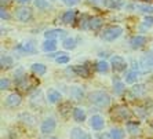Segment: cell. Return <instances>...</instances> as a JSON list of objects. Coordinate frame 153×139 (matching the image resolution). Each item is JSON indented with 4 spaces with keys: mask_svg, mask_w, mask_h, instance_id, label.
I'll return each instance as SVG.
<instances>
[{
    "mask_svg": "<svg viewBox=\"0 0 153 139\" xmlns=\"http://www.w3.org/2000/svg\"><path fill=\"white\" fill-rule=\"evenodd\" d=\"M11 3V0H0V4H1V7H6V6H8V4Z\"/></svg>",
    "mask_w": 153,
    "mask_h": 139,
    "instance_id": "41",
    "label": "cell"
},
{
    "mask_svg": "<svg viewBox=\"0 0 153 139\" xmlns=\"http://www.w3.org/2000/svg\"><path fill=\"white\" fill-rule=\"evenodd\" d=\"M109 136L112 139H124V132L121 131L120 128H113L109 132Z\"/></svg>",
    "mask_w": 153,
    "mask_h": 139,
    "instance_id": "21",
    "label": "cell"
},
{
    "mask_svg": "<svg viewBox=\"0 0 153 139\" xmlns=\"http://www.w3.org/2000/svg\"><path fill=\"white\" fill-rule=\"evenodd\" d=\"M90 125L94 129H102L103 128V118L101 116H93L90 118Z\"/></svg>",
    "mask_w": 153,
    "mask_h": 139,
    "instance_id": "12",
    "label": "cell"
},
{
    "mask_svg": "<svg viewBox=\"0 0 153 139\" xmlns=\"http://www.w3.org/2000/svg\"><path fill=\"white\" fill-rule=\"evenodd\" d=\"M131 92L132 95H135V96H141L145 94V86H142V84H139V86H135L134 88L131 89Z\"/></svg>",
    "mask_w": 153,
    "mask_h": 139,
    "instance_id": "25",
    "label": "cell"
},
{
    "mask_svg": "<svg viewBox=\"0 0 153 139\" xmlns=\"http://www.w3.org/2000/svg\"><path fill=\"white\" fill-rule=\"evenodd\" d=\"M95 69L98 72H101V73H105V72H108V69H109V65L105 61H100V62H97Z\"/></svg>",
    "mask_w": 153,
    "mask_h": 139,
    "instance_id": "26",
    "label": "cell"
},
{
    "mask_svg": "<svg viewBox=\"0 0 153 139\" xmlns=\"http://www.w3.org/2000/svg\"><path fill=\"white\" fill-rule=\"evenodd\" d=\"M127 129H128V132H130L131 135H138L139 132H141V129H139L138 125L132 124V123H128L127 124Z\"/></svg>",
    "mask_w": 153,
    "mask_h": 139,
    "instance_id": "27",
    "label": "cell"
},
{
    "mask_svg": "<svg viewBox=\"0 0 153 139\" xmlns=\"http://www.w3.org/2000/svg\"><path fill=\"white\" fill-rule=\"evenodd\" d=\"M150 125H152V127H153V120H152V121H150Z\"/></svg>",
    "mask_w": 153,
    "mask_h": 139,
    "instance_id": "44",
    "label": "cell"
},
{
    "mask_svg": "<svg viewBox=\"0 0 153 139\" xmlns=\"http://www.w3.org/2000/svg\"><path fill=\"white\" fill-rule=\"evenodd\" d=\"M71 139H91V136L82 128H73L71 131Z\"/></svg>",
    "mask_w": 153,
    "mask_h": 139,
    "instance_id": "10",
    "label": "cell"
},
{
    "mask_svg": "<svg viewBox=\"0 0 153 139\" xmlns=\"http://www.w3.org/2000/svg\"><path fill=\"white\" fill-rule=\"evenodd\" d=\"M73 117H75V120H76V121H79V123L84 121V118H85L84 110H83V109H80V107L73 109Z\"/></svg>",
    "mask_w": 153,
    "mask_h": 139,
    "instance_id": "16",
    "label": "cell"
},
{
    "mask_svg": "<svg viewBox=\"0 0 153 139\" xmlns=\"http://www.w3.org/2000/svg\"><path fill=\"white\" fill-rule=\"evenodd\" d=\"M66 109H71V105H69V104H64L62 106L59 107L61 113L64 114V116H68V110H66Z\"/></svg>",
    "mask_w": 153,
    "mask_h": 139,
    "instance_id": "37",
    "label": "cell"
},
{
    "mask_svg": "<svg viewBox=\"0 0 153 139\" xmlns=\"http://www.w3.org/2000/svg\"><path fill=\"white\" fill-rule=\"evenodd\" d=\"M8 86H10V81H8L7 78H1L0 80V88L1 89H7Z\"/></svg>",
    "mask_w": 153,
    "mask_h": 139,
    "instance_id": "36",
    "label": "cell"
},
{
    "mask_svg": "<svg viewBox=\"0 0 153 139\" xmlns=\"http://www.w3.org/2000/svg\"><path fill=\"white\" fill-rule=\"evenodd\" d=\"M141 69H142V72H150L153 69V55L152 54H149V55H146V57H143L142 59H141Z\"/></svg>",
    "mask_w": 153,
    "mask_h": 139,
    "instance_id": "6",
    "label": "cell"
},
{
    "mask_svg": "<svg viewBox=\"0 0 153 139\" xmlns=\"http://www.w3.org/2000/svg\"><path fill=\"white\" fill-rule=\"evenodd\" d=\"M55 128V120L54 118H46L42 124V132L43 134H48V132H53Z\"/></svg>",
    "mask_w": 153,
    "mask_h": 139,
    "instance_id": "9",
    "label": "cell"
},
{
    "mask_svg": "<svg viewBox=\"0 0 153 139\" xmlns=\"http://www.w3.org/2000/svg\"><path fill=\"white\" fill-rule=\"evenodd\" d=\"M75 17H76V11L75 10H69V11H66V13L64 14L62 21H64L65 24H72V22L75 21Z\"/></svg>",
    "mask_w": 153,
    "mask_h": 139,
    "instance_id": "15",
    "label": "cell"
},
{
    "mask_svg": "<svg viewBox=\"0 0 153 139\" xmlns=\"http://www.w3.org/2000/svg\"><path fill=\"white\" fill-rule=\"evenodd\" d=\"M90 98V102L95 106H100V107H106L108 105L111 104V98L108 95L106 92L103 91H94L88 95Z\"/></svg>",
    "mask_w": 153,
    "mask_h": 139,
    "instance_id": "1",
    "label": "cell"
},
{
    "mask_svg": "<svg viewBox=\"0 0 153 139\" xmlns=\"http://www.w3.org/2000/svg\"><path fill=\"white\" fill-rule=\"evenodd\" d=\"M123 33V29L120 26H108L102 30L101 33V37L106 41H113L114 39H117L119 36Z\"/></svg>",
    "mask_w": 153,
    "mask_h": 139,
    "instance_id": "3",
    "label": "cell"
},
{
    "mask_svg": "<svg viewBox=\"0 0 153 139\" xmlns=\"http://www.w3.org/2000/svg\"><path fill=\"white\" fill-rule=\"evenodd\" d=\"M137 78H138V73H137V70H131L126 75V83L132 84V83L137 81Z\"/></svg>",
    "mask_w": 153,
    "mask_h": 139,
    "instance_id": "22",
    "label": "cell"
},
{
    "mask_svg": "<svg viewBox=\"0 0 153 139\" xmlns=\"http://www.w3.org/2000/svg\"><path fill=\"white\" fill-rule=\"evenodd\" d=\"M44 36H46L47 40H54L55 37H62V36H65V32L61 30V29H51V30H47V32L44 33Z\"/></svg>",
    "mask_w": 153,
    "mask_h": 139,
    "instance_id": "11",
    "label": "cell"
},
{
    "mask_svg": "<svg viewBox=\"0 0 153 139\" xmlns=\"http://www.w3.org/2000/svg\"><path fill=\"white\" fill-rule=\"evenodd\" d=\"M55 61L58 62V64H66V62L69 61V57H66L64 52H61V55L59 57H57V59Z\"/></svg>",
    "mask_w": 153,
    "mask_h": 139,
    "instance_id": "34",
    "label": "cell"
},
{
    "mask_svg": "<svg viewBox=\"0 0 153 139\" xmlns=\"http://www.w3.org/2000/svg\"><path fill=\"white\" fill-rule=\"evenodd\" d=\"M47 98H48V101H50L51 104H55V102H58L61 99V94L58 91H55V89H51L47 94Z\"/></svg>",
    "mask_w": 153,
    "mask_h": 139,
    "instance_id": "18",
    "label": "cell"
},
{
    "mask_svg": "<svg viewBox=\"0 0 153 139\" xmlns=\"http://www.w3.org/2000/svg\"><path fill=\"white\" fill-rule=\"evenodd\" d=\"M71 95L75 98V99H80L83 96V91H82V88H79V87H73L72 88V91H71Z\"/></svg>",
    "mask_w": 153,
    "mask_h": 139,
    "instance_id": "28",
    "label": "cell"
},
{
    "mask_svg": "<svg viewBox=\"0 0 153 139\" xmlns=\"http://www.w3.org/2000/svg\"><path fill=\"white\" fill-rule=\"evenodd\" d=\"M55 47H57V43H55V40H46L44 44H43V50L44 51H54L55 50Z\"/></svg>",
    "mask_w": 153,
    "mask_h": 139,
    "instance_id": "23",
    "label": "cell"
},
{
    "mask_svg": "<svg viewBox=\"0 0 153 139\" xmlns=\"http://www.w3.org/2000/svg\"><path fill=\"white\" fill-rule=\"evenodd\" d=\"M22 50L26 51V52H33V51H35V47H33L32 43H28V44H24V46H22Z\"/></svg>",
    "mask_w": 153,
    "mask_h": 139,
    "instance_id": "35",
    "label": "cell"
},
{
    "mask_svg": "<svg viewBox=\"0 0 153 139\" xmlns=\"http://www.w3.org/2000/svg\"><path fill=\"white\" fill-rule=\"evenodd\" d=\"M0 17H1V19H7L8 18V14L6 13V10H4L3 7H1V10H0Z\"/></svg>",
    "mask_w": 153,
    "mask_h": 139,
    "instance_id": "39",
    "label": "cell"
},
{
    "mask_svg": "<svg viewBox=\"0 0 153 139\" xmlns=\"http://www.w3.org/2000/svg\"><path fill=\"white\" fill-rule=\"evenodd\" d=\"M17 3H19V4H28L30 0H15Z\"/></svg>",
    "mask_w": 153,
    "mask_h": 139,
    "instance_id": "42",
    "label": "cell"
},
{
    "mask_svg": "<svg viewBox=\"0 0 153 139\" xmlns=\"http://www.w3.org/2000/svg\"><path fill=\"white\" fill-rule=\"evenodd\" d=\"M153 25V18L152 17H148L145 19V26H152Z\"/></svg>",
    "mask_w": 153,
    "mask_h": 139,
    "instance_id": "40",
    "label": "cell"
},
{
    "mask_svg": "<svg viewBox=\"0 0 153 139\" xmlns=\"http://www.w3.org/2000/svg\"><path fill=\"white\" fill-rule=\"evenodd\" d=\"M21 104V95L19 94H11V95L7 96V99H6V105L8 107H15L18 105Z\"/></svg>",
    "mask_w": 153,
    "mask_h": 139,
    "instance_id": "8",
    "label": "cell"
},
{
    "mask_svg": "<svg viewBox=\"0 0 153 139\" xmlns=\"http://www.w3.org/2000/svg\"><path fill=\"white\" fill-rule=\"evenodd\" d=\"M111 116L116 121H127V120L131 118V112L128 110V107L119 105V106H114L112 109Z\"/></svg>",
    "mask_w": 153,
    "mask_h": 139,
    "instance_id": "2",
    "label": "cell"
},
{
    "mask_svg": "<svg viewBox=\"0 0 153 139\" xmlns=\"http://www.w3.org/2000/svg\"><path fill=\"white\" fill-rule=\"evenodd\" d=\"M15 18L21 22H28L32 18V11H30V8L19 7L15 10Z\"/></svg>",
    "mask_w": 153,
    "mask_h": 139,
    "instance_id": "5",
    "label": "cell"
},
{
    "mask_svg": "<svg viewBox=\"0 0 153 139\" xmlns=\"http://www.w3.org/2000/svg\"><path fill=\"white\" fill-rule=\"evenodd\" d=\"M146 3H150V1H153V0H145Z\"/></svg>",
    "mask_w": 153,
    "mask_h": 139,
    "instance_id": "43",
    "label": "cell"
},
{
    "mask_svg": "<svg viewBox=\"0 0 153 139\" xmlns=\"http://www.w3.org/2000/svg\"><path fill=\"white\" fill-rule=\"evenodd\" d=\"M103 4H105L108 8H114V10L121 8L124 6L123 0H103Z\"/></svg>",
    "mask_w": 153,
    "mask_h": 139,
    "instance_id": "14",
    "label": "cell"
},
{
    "mask_svg": "<svg viewBox=\"0 0 153 139\" xmlns=\"http://www.w3.org/2000/svg\"><path fill=\"white\" fill-rule=\"evenodd\" d=\"M50 139H57V138H50Z\"/></svg>",
    "mask_w": 153,
    "mask_h": 139,
    "instance_id": "45",
    "label": "cell"
},
{
    "mask_svg": "<svg viewBox=\"0 0 153 139\" xmlns=\"http://www.w3.org/2000/svg\"><path fill=\"white\" fill-rule=\"evenodd\" d=\"M32 72L37 76H42L46 73V66L42 64H35V65H32Z\"/></svg>",
    "mask_w": 153,
    "mask_h": 139,
    "instance_id": "20",
    "label": "cell"
},
{
    "mask_svg": "<svg viewBox=\"0 0 153 139\" xmlns=\"http://www.w3.org/2000/svg\"><path fill=\"white\" fill-rule=\"evenodd\" d=\"M79 25H80L82 29H88L90 28V18L83 15V17L80 18V24H79Z\"/></svg>",
    "mask_w": 153,
    "mask_h": 139,
    "instance_id": "31",
    "label": "cell"
},
{
    "mask_svg": "<svg viewBox=\"0 0 153 139\" xmlns=\"http://www.w3.org/2000/svg\"><path fill=\"white\" fill-rule=\"evenodd\" d=\"M130 43H131L132 48H141V47L146 43V39L143 37V36H134Z\"/></svg>",
    "mask_w": 153,
    "mask_h": 139,
    "instance_id": "13",
    "label": "cell"
},
{
    "mask_svg": "<svg viewBox=\"0 0 153 139\" xmlns=\"http://www.w3.org/2000/svg\"><path fill=\"white\" fill-rule=\"evenodd\" d=\"M0 65H1V68L3 69H8L13 65V59H11L10 57H1V59H0Z\"/></svg>",
    "mask_w": 153,
    "mask_h": 139,
    "instance_id": "24",
    "label": "cell"
},
{
    "mask_svg": "<svg viewBox=\"0 0 153 139\" xmlns=\"http://www.w3.org/2000/svg\"><path fill=\"white\" fill-rule=\"evenodd\" d=\"M35 6L37 8H46L48 3H47V0H35Z\"/></svg>",
    "mask_w": 153,
    "mask_h": 139,
    "instance_id": "33",
    "label": "cell"
},
{
    "mask_svg": "<svg viewBox=\"0 0 153 139\" xmlns=\"http://www.w3.org/2000/svg\"><path fill=\"white\" fill-rule=\"evenodd\" d=\"M111 64H112V68H113L114 70H117V72L124 70L126 66H127L126 61H124V59H123L121 57H112Z\"/></svg>",
    "mask_w": 153,
    "mask_h": 139,
    "instance_id": "7",
    "label": "cell"
},
{
    "mask_svg": "<svg viewBox=\"0 0 153 139\" xmlns=\"http://www.w3.org/2000/svg\"><path fill=\"white\" fill-rule=\"evenodd\" d=\"M123 89H124V84H123L121 81H119V80H116V81H114V92L121 94L123 92Z\"/></svg>",
    "mask_w": 153,
    "mask_h": 139,
    "instance_id": "32",
    "label": "cell"
},
{
    "mask_svg": "<svg viewBox=\"0 0 153 139\" xmlns=\"http://www.w3.org/2000/svg\"><path fill=\"white\" fill-rule=\"evenodd\" d=\"M64 47L65 48H68V50H73L76 47V41L73 39H71V37H68V39L64 40Z\"/></svg>",
    "mask_w": 153,
    "mask_h": 139,
    "instance_id": "30",
    "label": "cell"
},
{
    "mask_svg": "<svg viewBox=\"0 0 153 139\" xmlns=\"http://www.w3.org/2000/svg\"><path fill=\"white\" fill-rule=\"evenodd\" d=\"M138 10L143 14H153V6H148V4H142L138 6Z\"/></svg>",
    "mask_w": 153,
    "mask_h": 139,
    "instance_id": "29",
    "label": "cell"
},
{
    "mask_svg": "<svg viewBox=\"0 0 153 139\" xmlns=\"http://www.w3.org/2000/svg\"><path fill=\"white\" fill-rule=\"evenodd\" d=\"M37 83H39V81L33 80L30 76H24V77H21L17 81V86H18V88L22 89V91H28V89L33 88V87H35Z\"/></svg>",
    "mask_w": 153,
    "mask_h": 139,
    "instance_id": "4",
    "label": "cell"
},
{
    "mask_svg": "<svg viewBox=\"0 0 153 139\" xmlns=\"http://www.w3.org/2000/svg\"><path fill=\"white\" fill-rule=\"evenodd\" d=\"M101 25H102V18H100V17L90 18V29L97 30L98 28H101Z\"/></svg>",
    "mask_w": 153,
    "mask_h": 139,
    "instance_id": "17",
    "label": "cell"
},
{
    "mask_svg": "<svg viewBox=\"0 0 153 139\" xmlns=\"http://www.w3.org/2000/svg\"><path fill=\"white\" fill-rule=\"evenodd\" d=\"M79 1H80V0H64V3L66 4V6H76V4L79 3Z\"/></svg>",
    "mask_w": 153,
    "mask_h": 139,
    "instance_id": "38",
    "label": "cell"
},
{
    "mask_svg": "<svg viewBox=\"0 0 153 139\" xmlns=\"http://www.w3.org/2000/svg\"><path fill=\"white\" fill-rule=\"evenodd\" d=\"M73 70H75L79 76H82V77H88L90 76V70L87 66H75Z\"/></svg>",
    "mask_w": 153,
    "mask_h": 139,
    "instance_id": "19",
    "label": "cell"
}]
</instances>
